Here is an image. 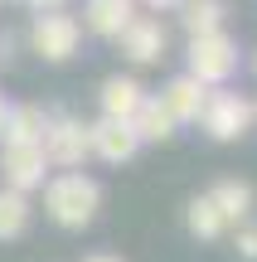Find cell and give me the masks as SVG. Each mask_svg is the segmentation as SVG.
<instances>
[{
	"mask_svg": "<svg viewBox=\"0 0 257 262\" xmlns=\"http://www.w3.org/2000/svg\"><path fill=\"white\" fill-rule=\"evenodd\" d=\"M116 44H122V58L136 68H151L165 58V49H170V29H165L160 15H136L131 25L116 34Z\"/></svg>",
	"mask_w": 257,
	"mask_h": 262,
	"instance_id": "obj_6",
	"label": "cell"
},
{
	"mask_svg": "<svg viewBox=\"0 0 257 262\" xmlns=\"http://www.w3.org/2000/svg\"><path fill=\"white\" fill-rule=\"evenodd\" d=\"M131 131H136V141H141V146H160V141H170L180 126H175V117L160 107V97L146 93V97H141V107L131 112Z\"/></svg>",
	"mask_w": 257,
	"mask_h": 262,
	"instance_id": "obj_13",
	"label": "cell"
},
{
	"mask_svg": "<svg viewBox=\"0 0 257 262\" xmlns=\"http://www.w3.org/2000/svg\"><path fill=\"white\" fill-rule=\"evenodd\" d=\"M228 233H233L238 257H243V262H257V219H243V224H233Z\"/></svg>",
	"mask_w": 257,
	"mask_h": 262,
	"instance_id": "obj_18",
	"label": "cell"
},
{
	"mask_svg": "<svg viewBox=\"0 0 257 262\" xmlns=\"http://www.w3.org/2000/svg\"><path fill=\"white\" fill-rule=\"evenodd\" d=\"M39 189H44V214H49V224L68 228V233L87 228L97 219V209H102V185H97L87 170H54Z\"/></svg>",
	"mask_w": 257,
	"mask_h": 262,
	"instance_id": "obj_1",
	"label": "cell"
},
{
	"mask_svg": "<svg viewBox=\"0 0 257 262\" xmlns=\"http://www.w3.org/2000/svg\"><path fill=\"white\" fill-rule=\"evenodd\" d=\"M252 126H257V102H252Z\"/></svg>",
	"mask_w": 257,
	"mask_h": 262,
	"instance_id": "obj_24",
	"label": "cell"
},
{
	"mask_svg": "<svg viewBox=\"0 0 257 262\" xmlns=\"http://www.w3.org/2000/svg\"><path fill=\"white\" fill-rule=\"evenodd\" d=\"M29 219H34L29 194H19V189H5V185H0V243L25 238V233H29Z\"/></svg>",
	"mask_w": 257,
	"mask_h": 262,
	"instance_id": "obj_17",
	"label": "cell"
},
{
	"mask_svg": "<svg viewBox=\"0 0 257 262\" xmlns=\"http://www.w3.org/2000/svg\"><path fill=\"white\" fill-rule=\"evenodd\" d=\"M44 160L49 170H83L92 160V146H87V122L73 112H49V126H44Z\"/></svg>",
	"mask_w": 257,
	"mask_h": 262,
	"instance_id": "obj_4",
	"label": "cell"
},
{
	"mask_svg": "<svg viewBox=\"0 0 257 262\" xmlns=\"http://www.w3.org/2000/svg\"><path fill=\"white\" fill-rule=\"evenodd\" d=\"M15 44H19L15 34H0V63H10V58H15Z\"/></svg>",
	"mask_w": 257,
	"mask_h": 262,
	"instance_id": "obj_21",
	"label": "cell"
},
{
	"mask_svg": "<svg viewBox=\"0 0 257 262\" xmlns=\"http://www.w3.org/2000/svg\"><path fill=\"white\" fill-rule=\"evenodd\" d=\"M87 146H92V156H97V160H107V165H126V160L141 150V141H136L131 122L97 117V122H87Z\"/></svg>",
	"mask_w": 257,
	"mask_h": 262,
	"instance_id": "obj_8",
	"label": "cell"
},
{
	"mask_svg": "<svg viewBox=\"0 0 257 262\" xmlns=\"http://www.w3.org/2000/svg\"><path fill=\"white\" fill-rule=\"evenodd\" d=\"M155 97H160V107L175 117V126H194V122H199V112H204V97H209V88H204L199 78H190V73H175Z\"/></svg>",
	"mask_w": 257,
	"mask_h": 262,
	"instance_id": "obj_9",
	"label": "cell"
},
{
	"mask_svg": "<svg viewBox=\"0 0 257 262\" xmlns=\"http://www.w3.org/2000/svg\"><path fill=\"white\" fill-rule=\"evenodd\" d=\"M199 131L209 141H243L252 131V97L233 93V88H209L204 97V112H199Z\"/></svg>",
	"mask_w": 257,
	"mask_h": 262,
	"instance_id": "obj_3",
	"label": "cell"
},
{
	"mask_svg": "<svg viewBox=\"0 0 257 262\" xmlns=\"http://www.w3.org/2000/svg\"><path fill=\"white\" fill-rule=\"evenodd\" d=\"M243 54H238V39L228 29H214V34H194L190 49H184V73L199 78L204 88H223L233 73H238Z\"/></svg>",
	"mask_w": 257,
	"mask_h": 262,
	"instance_id": "obj_2",
	"label": "cell"
},
{
	"mask_svg": "<svg viewBox=\"0 0 257 262\" xmlns=\"http://www.w3.org/2000/svg\"><path fill=\"white\" fill-rule=\"evenodd\" d=\"M49 175H54V170H49V160H44V146H0V180H5V189L29 194V189H39Z\"/></svg>",
	"mask_w": 257,
	"mask_h": 262,
	"instance_id": "obj_7",
	"label": "cell"
},
{
	"mask_svg": "<svg viewBox=\"0 0 257 262\" xmlns=\"http://www.w3.org/2000/svg\"><path fill=\"white\" fill-rule=\"evenodd\" d=\"M49 126V112L39 102H10L5 131H0V146H39Z\"/></svg>",
	"mask_w": 257,
	"mask_h": 262,
	"instance_id": "obj_12",
	"label": "cell"
},
{
	"mask_svg": "<svg viewBox=\"0 0 257 262\" xmlns=\"http://www.w3.org/2000/svg\"><path fill=\"white\" fill-rule=\"evenodd\" d=\"M252 73H257V54H252Z\"/></svg>",
	"mask_w": 257,
	"mask_h": 262,
	"instance_id": "obj_25",
	"label": "cell"
},
{
	"mask_svg": "<svg viewBox=\"0 0 257 262\" xmlns=\"http://www.w3.org/2000/svg\"><path fill=\"white\" fill-rule=\"evenodd\" d=\"M136 5H146V10H151V15H165V10H175V5H180V0H136Z\"/></svg>",
	"mask_w": 257,
	"mask_h": 262,
	"instance_id": "obj_20",
	"label": "cell"
},
{
	"mask_svg": "<svg viewBox=\"0 0 257 262\" xmlns=\"http://www.w3.org/2000/svg\"><path fill=\"white\" fill-rule=\"evenodd\" d=\"M29 49H34L44 63H68V58L83 49V25H78V15H68V10H44V15L29 19Z\"/></svg>",
	"mask_w": 257,
	"mask_h": 262,
	"instance_id": "obj_5",
	"label": "cell"
},
{
	"mask_svg": "<svg viewBox=\"0 0 257 262\" xmlns=\"http://www.w3.org/2000/svg\"><path fill=\"white\" fill-rule=\"evenodd\" d=\"M184 228H190V238H199V243H219V238H228V219L214 209L209 194H194L190 204H184Z\"/></svg>",
	"mask_w": 257,
	"mask_h": 262,
	"instance_id": "obj_15",
	"label": "cell"
},
{
	"mask_svg": "<svg viewBox=\"0 0 257 262\" xmlns=\"http://www.w3.org/2000/svg\"><path fill=\"white\" fill-rule=\"evenodd\" d=\"M204 194H209V199H214V209L228 219V228H233V224H243V219H252V209H257V189L248 185V180H219V185L204 189Z\"/></svg>",
	"mask_w": 257,
	"mask_h": 262,
	"instance_id": "obj_14",
	"label": "cell"
},
{
	"mask_svg": "<svg viewBox=\"0 0 257 262\" xmlns=\"http://www.w3.org/2000/svg\"><path fill=\"white\" fill-rule=\"evenodd\" d=\"M141 97H146V88H141V78H131V73H112V78H102V88H97L102 117H116V122H131V112L141 107Z\"/></svg>",
	"mask_w": 257,
	"mask_h": 262,
	"instance_id": "obj_11",
	"label": "cell"
},
{
	"mask_svg": "<svg viewBox=\"0 0 257 262\" xmlns=\"http://www.w3.org/2000/svg\"><path fill=\"white\" fill-rule=\"evenodd\" d=\"M15 5H25L29 15H44V10H68V0H15Z\"/></svg>",
	"mask_w": 257,
	"mask_h": 262,
	"instance_id": "obj_19",
	"label": "cell"
},
{
	"mask_svg": "<svg viewBox=\"0 0 257 262\" xmlns=\"http://www.w3.org/2000/svg\"><path fill=\"white\" fill-rule=\"evenodd\" d=\"M136 15H141L136 0H87V10H83L78 25H83L87 34H97V39H116Z\"/></svg>",
	"mask_w": 257,
	"mask_h": 262,
	"instance_id": "obj_10",
	"label": "cell"
},
{
	"mask_svg": "<svg viewBox=\"0 0 257 262\" xmlns=\"http://www.w3.org/2000/svg\"><path fill=\"white\" fill-rule=\"evenodd\" d=\"M0 5H5V0H0Z\"/></svg>",
	"mask_w": 257,
	"mask_h": 262,
	"instance_id": "obj_26",
	"label": "cell"
},
{
	"mask_svg": "<svg viewBox=\"0 0 257 262\" xmlns=\"http://www.w3.org/2000/svg\"><path fill=\"white\" fill-rule=\"evenodd\" d=\"M180 29L184 34H214V29H223V19H228V0H180Z\"/></svg>",
	"mask_w": 257,
	"mask_h": 262,
	"instance_id": "obj_16",
	"label": "cell"
},
{
	"mask_svg": "<svg viewBox=\"0 0 257 262\" xmlns=\"http://www.w3.org/2000/svg\"><path fill=\"white\" fill-rule=\"evenodd\" d=\"M5 117H10V102H5V93H0V131H5Z\"/></svg>",
	"mask_w": 257,
	"mask_h": 262,
	"instance_id": "obj_23",
	"label": "cell"
},
{
	"mask_svg": "<svg viewBox=\"0 0 257 262\" xmlns=\"http://www.w3.org/2000/svg\"><path fill=\"white\" fill-rule=\"evenodd\" d=\"M83 262H126V257H122V253H87Z\"/></svg>",
	"mask_w": 257,
	"mask_h": 262,
	"instance_id": "obj_22",
	"label": "cell"
}]
</instances>
